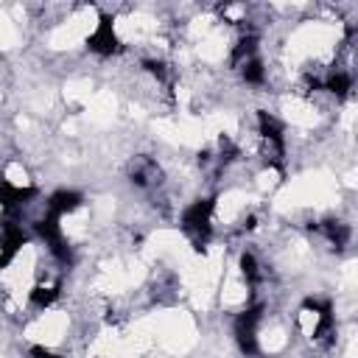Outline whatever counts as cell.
<instances>
[{
  "label": "cell",
  "instance_id": "obj_1",
  "mask_svg": "<svg viewBox=\"0 0 358 358\" xmlns=\"http://www.w3.org/2000/svg\"><path fill=\"white\" fill-rule=\"evenodd\" d=\"M336 190H338V179H333L324 171L299 176L294 182H288L277 199H274V210L277 213H288V210H299V207H322L336 201Z\"/></svg>",
  "mask_w": 358,
  "mask_h": 358
},
{
  "label": "cell",
  "instance_id": "obj_2",
  "mask_svg": "<svg viewBox=\"0 0 358 358\" xmlns=\"http://www.w3.org/2000/svg\"><path fill=\"white\" fill-rule=\"evenodd\" d=\"M151 319V327H154V341L173 352V355H182L187 352L193 344H196V322L187 310H159Z\"/></svg>",
  "mask_w": 358,
  "mask_h": 358
},
{
  "label": "cell",
  "instance_id": "obj_3",
  "mask_svg": "<svg viewBox=\"0 0 358 358\" xmlns=\"http://www.w3.org/2000/svg\"><path fill=\"white\" fill-rule=\"evenodd\" d=\"M34 271H36V249L22 246L14 260L0 271V285L8 294V308H22L31 288H34Z\"/></svg>",
  "mask_w": 358,
  "mask_h": 358
},
{
  "label": "cell",
  "instance_id": "obj_4",
  "mask_svg": "<svg viewBox=\"0 0 358 358\" xmlns=\"http://www.w3.org/2000/svg\"><path fill=\"white\" fill-rule=\"evenodd\" d=\"M98 28V11L95 8H78L73 17H67L64 22H59L50 36H48V45L53 50H67V48H76L81 45L90 34H95Z\"/></svg>",
  "mask_w": 358,
  "mask_h": 358
},
{
  "label": "cell",
  "instance_id": "obj_5",
  "mask_svg": "<svg viewBox=\"0 0 358 358\" xmlns=\"http://www.w3.org/2000/svg\"><path fill=\"white\" fill-rule=\"evenodd\" d=\"M67 327H70V316L64 310H48V313H39L25 327V338L42 347H56L64 338Z\"/></svg>",
  "mask_w": 358,
  "mask_h": 358
},
{
  "label": "cell",
  "instance_id": "obj_6",
  "mask_svg": "<svg viewBox=\"0 0 358 358\" xmlns=\"http://www.w3.org/2000/svg\"><path fill=\"white\" fill-rule=\"evenodd\" d=\"M187 255H193L185 243V238L173 229H159L148 238L145 249H143V260H176L182 263Z\"/></svg>",
  "mask_w": 358,
  "mask_h": 358
},
{
  "label": "cell",
  "instance_id": "obj_7",
  "mask_svg": "<svg viewBox=\"0 0 358 358\" xmlns=\"http://www.w3.org/2000/svg\"><path fill=\"white\" fill-rule=\"evenodd\" d=\"M280 109H282V117H285L291 126H296V129H313V126L322 120L319 109H316L310 101H305V98H296V95H291V98H282Z\"/></svg>",
  "mask_w": 358,
  "mask_h": 358
},
{
  "label": "cell",
  "instance_id": "obj_8",
  "mask_svg": "<svg viewBox=\"0 0 358 358\" xmlns=\"http://www.w3.org/2000/svg\"><path fill=\"white\" fill-rule=\"evenodd\" d=\"M117 112V98L109 90H95V95L84 103V120L92 126H109Z\"/></svg>",
  "mask_w": 358,
  "mask_h": 358
},
{
  "label": "cell",
  "instance_id": "obj_9",
  "mask_svg": "<svg viewBox=\"0 0 358 358\" xmlns=\"http://www.w3.org/2000/svg\"><path fill=\"white\" fill-rule=\"evenodd\" d=\"M157 28V20L145 11H134L129 17H117L115 20V36L123 39V42H134V39H143L148 36L151 31Z\"/></svg>",
  "mask_w": 358,
  "mask_h": 358
},
{
  "label": "cell",
  "instance_id": "obj_10",
  "mask_svg": "<svg viewBox=\"0 0 358 358\" xmlns=\"http://www.w3.org/2000/svg\"><path fill=\"white\" fill-rule=\"evenodd\" d=\"M246 296H249L246 282H243L241 271L232 266V268L227 271V277H224L221 288H218V299H221V305H224V308H241V305L246 302Z\"/></svg>",
  "mask_w": 358,
  "mask_h": 358
},
{
  "label": "cell",
  "instance_id": "obj_11",
  "mask_svg": "<svg viewBox=\"0 0 358 358\" xmlns=\"http://www.w3.org/2000/svg\"><path fill=\"white\" fill-rule=\"evenodd\" d=\"M249 196L243 190H227L218 201H215V221L218 224H232L235 218H241V213L246 210Z\"/></svg>",
  "mask_w": 358,
  "mask_h": 358
},
{
  "label": "cell",
  "instance_id": "obj_12",
  "mask_svg": "<svg viewBox=\"0 0 358 358\" xmlns=\"http://www.w3.org/2000/svg\"><path fill=\"white\" fill-rule=\"evenodd\" d=\"M193 53H196L201 62H210V64L221 62V59L227 56V36H224L221 31H210L207 36H201V39L193 45Z\"/></svg>",
  "mask_w": 358,
  "mask_h": 358
},
{
  "label": "cell",
  "instance_id": "obj_13",
  "mask_svg": "<svg viewBox=\"0 0 358 358\" xmlns=\"http://www.w3.org/2000/svg\"><path fill=\"white\" fill-rule=\"evenodd\" d=\"M90 229V210L87 207H76V210H67L62 215V232L70 238V241H81Z\"/></svg>",
  "mask_w": 358,
  "mask_h": 358
},
{
  "label": "cell",
  "instance_id": "obj_14",
  "mask_svg": "<svg viewBox=\"0 0 358 358\" xmlns=\"http://www.w3.org/2000/svg\"><path fill=\"white\" fill-rule=\"evenodd\" d=\"M92 95H95V87H92L90 78H76V81L64 84V98L70 103H87Z\"/></svg>",
  "mask_w": 358,
  "mask_h": 358
},
{
  "label": "cell",
  "instance_id": "obj_15",
  "mask_svg": "<svg viewBox=\"0 0 358 358\" xmlns=\"http://www.w3.org/2000/svg\"><path fill=\"white\" fill-rule=\"evenodd\" d=\"M257 341H260V350L263 352H280V350H285V344H288V336H285V330L282 327H266L260 336H257Z\"/></svg>",
  "mask_w": 358,
  "mask_h": 358
},
{
  "label": "cell",
  "instance_id": "obj_16",
  "mask_svg": "<svg viewBox=\"0 0 358 358\" xmlns=\"http://www.w3.org/2000/svg\"><path fill=\"white\" fill-rule=\"evenodd\" d=\"M319 322H322V313H319L316 308H302L299 316H296V324H299L302 336H316Z\"/></svg>",
  "mask_w": 358,
  "mask_h": 358
},
{
  "label": "cell",
  "instance_id": "obj_17",
  "mask_svg": "<svg viewBox=\"0 0 358 358\" xmlns=\"http://www.w3.org/2000/svg\"><path fill=\"white\" fill-rule=\"evenodd\" d=\"M14 45H17V25L6 11H0V50H8Z\"/></svg>",
  "mask_w": 358,
  "mask_h": 358
},
{
  "label": "cell",
  "instance_id": "obj_18",
  "mask_svg": "<svg viewBox=\"0 0 358 358\" xmlns=\"http://www.w3.org/2000/svg\"><path fill=\"white\" fill-rule=\"evenodd\" d=\"M6 182H8L11 187H28V185H31V179H28V171H25L20 162H11V165H6Z\"/></svg>",
  "mask_w": 358,
  "mask_h": 358
},
{
  "label": "cell",
  "instance_id": "obj_19",
  "mask_svg": "<svg viewBox=\"0 0 358 358\" xmlns=\"http://www.w3.org/2000/svg\"><path fill=\"white\" fill-rule=\"evenodd\" d=\"M277 182H280V173H277L274 168H268V171H263V173L257 176V187H260V190H271V187H277Z\"/></svg>",
  "mask_w": 358,
  "mask_h": 358
},
{
  "label": "cell",
  "instance_id": "obj_20",
  "mask_svg": "<svg viewBox=\"0 0 358 358\" xmlns=\"http://www.w3.org/2000/svg\"><path fill=\"white\" fill-rule=\"evenodd\" d=\"M0 213H3V210H0Z\"/></svg>",
  "mask_w": 358,
  "mask_h": 358
}]
</instances>
